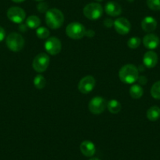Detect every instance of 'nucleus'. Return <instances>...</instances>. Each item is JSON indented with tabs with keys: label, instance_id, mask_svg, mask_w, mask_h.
Wrapping results in <instances>:
<instances>
[{
	"label": "nucleus",
	"instance_id": "f257e3e1",
	"mask_svg": "<svg viewBox=\"0 0 160 160\" xmlns=\"http://www.w3.org/2000/svg\"><path fill=\"white\" fill-rule=\"evenodd\" d=\"M120 80L126 84H133L138 81L139 76L138 68L133 64H126L122 66L118 72Z\"/></svg>",
	"mask_w": 160,
	"mask_h": 160
},
{
	"label": "nucleus",
	"instance_id": "f03ea898",
	"mask_svg": "<svg viewBox=\"0 0 160 160\" xmlns=\"http://www.w3.org/2000/svg\"><path fill=\"white\" fill-rule=\"evenodd\" d=\"M64 17L62 12L56 8L48 10L46 13V23L51 29H58L63 25Z\"/></svg>",
	"mask_w": 160,
	"mask_h": 160
},
{
	"label": "nucleus",
	"instance_id": "7ed1b4c3",
	"mask_svg": "<svg viewBox=\"0 0 160 160\" xmlns=\"http://www.w3.org/2000/svg\"><path fill=\"white\" fill-rule=\"evenodd\" d=\"M6 43H7V47L11 51L18 52L21 51L24 47V39L21 35L16 32H13L7 37Z\"/></svg>",
	"mask_w": 160,
	"mask_h": 160
},
{
	"label": "nucleus",
	"instance_id": "20e7f679",
	"mask_svg": "<svg viewBox=\"0 0 160 160\" xmlns=\"http://www.w3.org/2000/svg\"><path fill=\"white\" fill-rule=\"evenodd\" d=\"M103 7L98 2H91L84 7L83 14L87 19L95 21L101 18L103 15Z\"/></svg>",
	"mask_w": 160,
	"mask_h": 160
},
{
	"label": "nucleus",
	"instance_id": "39448f33",
	"mask_svg": "<svg viewBox=\"0 0 160 160\" xmlns=\"http://www.w3.org/2000/svg\"><path fill=\"white\" fill-rule=\"evenodd\" d=\"M85 27L81 23L72 22L66 28V35L72 39H80L86 35Z\"/></svg>",
	"mask_w": 160,
	"mask_h": 160
},
{
	"label": "nucleus",
	"instance_id": "423d86ee",
	"mask_svg": "<svg viewBox=\"0 0 160 160\" xmlns=\"http://www.w3.org/2000/svg\"><path fill=\"white\" fill-rule=\"evenodd\" d=\"M50 64V58L47 53H38L33 60L32 67L35 72L38 73H42L45 72Z\"/></svg>",
	"mask_w": 160,
	"mask_h": 160
},
{
	"label": "nucleus",
	"instance_id": "0eeeda50",
	"mask_svg": "<svg viewBox=\"0 0 160 160\" xmlns=\"http://www.w3.org/2000/svg\"><path fill=\"white\" fill-rule=\"evenodd\" d=\"M88 107L91 113L99 115L104 112V109L107 107V103L105 100L101 97H95L90 100Z\"/></svg>",
	"mask_w": 160,
	"mask_h": 160
},
{
	"label": "nucleus",
	"instance_id": "6e6552de",
	"mask_svg": "<svg viewBox=\"0 0 160 160\" xmlns=\"http://www.w3.org/2000/svg\"><path fill=\"white\" fill-rule=\"evenodd\" d=\"M7 18L15 24H21L25 19L26 13L21 7H13L7 10Z\"/></svg>",
	"mask_w": 160,
	"mask_h": 160
},
{
	"label": "nucleus",
	"instance_id": "1a4fd4ad",
	"mask_svg": "<svg viewBox=\"0 0 160 160\" xmlns=\"http://www.w3.org/2000/svg\"><path fill=\"white\" fill-rule=\"evenodd\" d=\"M95 85H96L95 78L91 75H87L78 82V89L80 93L87 94L94 89Z\"/></svg>",
	"mask_w": 160,
	"mask_h": 160
},
{
	"label": "nucleus",
	"instance_id": "9d476101",
	"mask_svg": "<svg viewBox=\"0 0 160 160\" xmlns=\"http://www.w3.org/2000/svg\"><path fill=\"white\" fill-rule=\"evenodd\" d=\"M61 42L56 37H50L45 42V50L50 55L58 54L61 51Z\"/></svg>",
	"mask_w": 160,
	"mask_h": 160
},
{
	"label": "nucleus",
	"instance_id": "9b49d317",
	"mask_svg": "<svg viewBox=\"0 0 160 160\" xmlns=\"http://www.w3.org/2000/svg\"><path fill=\"white\" fill-rule=\"evenodd\" d=\"M114 28L119 35H127L130 32L131 24L125 18H118L114 21Z\"/></svg>",
	"mask_w": 160,
	"mask_h": 160
},
{
	"label": "nucleus",
	"instance_id": "f8f14e48",
	"mask_svg": "<svg viewBox=\"0 0 160 160\" xmlns=\"http://www.w3.org/2000/svg\"><path fill=\"white\" fill-rule=\"evenodd\" d=\"M160 43V39L155 34H148L143 38V44L148 50L156 49Z\"/></svg>",
	"mask_w": 160,
	"mask_h": 160
},
{
	"label": "nucleus",
	"instance_id": "ddd939ff",
	"mask_svg": "<svg viewBox=\"0 0 160 160\" xmlns=\"http://www.w3.org/2000/svg\"><path fill=\"white\" fill-rule=\"evenodd\" d=\"M158 55L152 50L146 52L143 58V63L148 68H153L158 63Z\"/></svg>",
	"mask_w": 160,
	"mask_h": 160
},
{
	"label": "nucleus",
	"instance_id": "4468645a",
	"mask_svg": "<svg viewBox=\"0 0 160 160\" xmlns=\"http://www.w3.org/2000/svg\"><path fill=\"white\" fill-rule=\"evenodd\" d=\"M104 10H105V13L111 17H117L122 13L121 6L117 2H112V1L106 3Z\"/></svg>",
	"mask_w": 160,
	"mask_h": 160
},
{
	"label": "nucleus",
	"instance_id": "2eb2a0df",
	"mask_svg": "<svg viewBox=\"0 0 160 160\" xmlns=\"http://www.w3.org/2000/svg\"><path fill=\"white\" fill-rule=\"evenodd\" d=\"M81 152L83 155L87 157H91L96 152V148L94 144L90 141H84L81 143L79 146Z\"/></svg>",
	"mask_w": 160,
	"mask_h": 160
},
{
	"label": "nucleus",
	"instance_id": "dca6fc26",
	"mask_svg": "<svg viewBox=\"0 0 160 160\" xmlns=\"http://www.w3.org/2000/svg\"><path fill=\"white\" fill-rule=\"evenodd\" d=\"M141 28L145 32H152L157 28L156 20L152 17H145L141 21Z\"/></svg>",
	"mask_w": 160,
	"mask_h": 160
},
{
	"label": "nucleus",
	"instance_id": "f3484780",
	"mask_svg": "<svg viewBox=\"0 0 160 160\" xmlns=\"http://www.w3.org/2000/svg\"><path fill=\"white\" fill-rule=\"evenodd\" d=\"M147 118L150 121H156L160 118V108L158 106H152L148 110Z\"/></svg>",
	"mask_w": 160,
	"mask_h": 160
},
{
	"label": "nucleus",
	"instance_id": "a211bd4d",
	"mask_svg": "<svg viewBox=\"0 0 160 160\" xmlns=\"http://www.w3.org/2000/svg\"><path fill=\"white\" fill-rule=\"evenodd\" d=\"M144 94V90L139 84H134L130 88V95L133 99H139Z\"/></svg>",
	"mask_w": 160,
	"mask_h": 160
},
{
	"label": "nucleus",
	"instance_id": "6ab92c4d",
	"mask_svg": "<svg viewBox=\"0 0 160 160\" xmlns=\"http://www.w3.org/2000/svg\"><path fill=\"white\" fill-rule=\"evenodd\" d=\"M40 24H41V20L39 18L35 15H32V16L28 17L26 20V25L28 28L32 29H36L39 27Z\"/></svg>",
	"mask_w": 160,
	"mask_h": 160
},
{
	"label": "nucleus",
	"instance_id": "aec40b11",
	"mask_svg": "<svg viewBox=\"0 0 160 160\" xmlns=\"http://www.w3.org/2000/svg\"><path fill=\"white\" fill-rule=\"evenodd\" d=\"M107 108L111 113L117 114L121 111L122 105H121L120 102H118L116 100H111L108 102Z\"/></svg>",
	"mask_w": 160,
	"mask_h": 160
},
{
	"label": "nucleus",
	"instance_id": "412c9836",
	"mask_svg": "<svg viewBox=\"0 0 160 160\" xmlns=\"http://www.w3.org/2000/svg\"><path fill=\"white\" fill-rule=\"evenodd\" d=\"M46 84H47V80L42 75H37L34 78V85L38 90L43 89L46 87Z\"/></svg>",
	"mask_w": 160,
	"mask_h": 160
},
{
	"label": "nucleus",
	"instance_id": "4be33fe9",
	"mask_svg": "<svg viewBox=\"0 0 160 160\" xmlns=\"http://www.w3.org/2000/svg\"><path fill=\"white\" fill-rule=\"evenodd\" d=\"M151 95L156 100H160V80L155 82L151 88Z\"/></svg>",
	"mask_w": 160,
	"mask_h": 160
},
{
	"label": "nucleus",
	"instance_id": "5701e85b",
	"mask_svg": "<svg viewBox=\"0 0 160 160\" xmlns=\"http://www.w3.org/2000/svg\"><path fill=\"white\" fill-rule=\"evenodd\" d=\"M36 35L41 39L48 38L50 36V31L45 27H40L36 29Z\"/></svg>",
	"mask_w": 160,
	"mask_h": 160
},
{
	"label": "nucleus",
	"instance_id": "b1692460",
	"mask_svg": "<svg viewBox=\"0 0 160 160\" xmlns=\"http://www.w3.org/2000/svg\"><path fill=\"white\" fill-rule=\"evenodd\" d=\"M141 42V40L140 38H138V37H132L128 40L127 46H128L129 48L132 49V50H135V49L138 48L140 47Z\"/></svg>",
	"mask_w": 160,
	"mask_h": 160
},
{
	"label": "nucleus",
	"instance_id": "393cba45",
	"mask_svg": "<svg viewBox=\"0 0 160 160\" xmlns=\"http://www.w3.org/2000/svg\"><path fill=\"white\" fill-rule=\"evenodd\" d=\"M147 5L152 10H160V0H147Z\"/></svg>",
	"mask_w": 160,
	"mask_h": 160
},
{
	"label": "nucleus",
	"instance_id": "a878e982",
	"mask_svg": "<svg viewBox=\"0 0 160 160\" xmlns=\"http://www.w3.org/2000/svg\"><path fill=\"white\" fill-rule=\"evenodd\" d=\"M37 9H38V12H40V13H45V12L48 11L49 10L47 4L43 2H40V3L38 4V6H37Z\"/></svg>",
	"mask_w": 160,
	"mask_h": 160
},
{
	"label": "nucleus",
	"instance_id": "bb28decb",
	"mask_svg": "<svg viewBox=\"0 0 160 160\" xmlns=\"http://www.w3.org/2000/svg\"><path fill=\"white\" fill-rule=\"evenodd\" d=\"M104 26L107 28H111L114 25V21L111 18H106L104 21Z\"/></svg>",
	"mask_w": 160,
	"mask_h": 160
},
{
	"label": "nucleus",
	"instance_id": "cd10ccee",
	"mask_svg": "<svg viewBox=\"0 0 160 160\" xmlns=\"http://www.w3.org/2000/svg\"><path fill=\"white\" fill-rule=\"evenodd\" d=\"M138 82H139L141 85H145L147 83V78L144 75H141V76H138Z\"/></svg>",
	"mask_w": 160,
	"mask_h": 160
},
{
	"label": "nucleus",
	"instance_id": "c85d7f7f",
	"mask_svg": "<svg viewBox=\"0 0 160 160\" xmlns=\"http://www.w3.org/2000/svg\"><path fill=\"white\" fill-rule=\"evenodd\" d=\"M5 36H6L5 30H4L3 28L0 27V42H2V40L5 38Z\"/></svg>",
	"mask_w": 160,
	"mask_h": 160
},
{
	"label": "nucleus",
	"instance_id": "c756f323",
	"mask_svg": "<svg viewBox=\"0 0 160 160\" xmlns=\"http://www.w3.org/2000/svg\"><path fill=\"white\" fill-rule=\"evenodd\" d=\"M94 32L92 30H87V32H86V35L88 37H90V38H91V37H93L94 36Z\"/></svg>",
	"mask_w": 160,
	"mask_h": 160
},
{
	"label": "nucleus",
	"instance_id": "7c9ffc66",
	"mask_svg": "<svg viewBox=\"0 0 160 160\" xmlns=\"http://www.w3.org/2000/svg\"><path fill=\"white\" fill-rule=\"evenodd\" d=\"M13 2H16V3H21V2H24V1H25V0H12Z\"/></svg>",
	"mask_w": 160,
	"mask_h": 160
},
{
	"label": "nucleus",
	"instance_id": "2f4dec72",
	"mask_svg": "<svg viewBox=\"0 0 160 160\" xmlns=\"http://www.w3.org/2000/svg\"><path fill=\"white\" fill-rule=\"evenodd\" d=\"M89 160H100V159L98 158H90V159H89Z\"/></svg>",
	"mask_w": 160,
	"mask_h": 160
},
{
	"label": "nucleus",
	"instance_id": "473e14b6",
	"mask_svg": "<svg viewBox=\"0 0 160 160\" xmlns=\"http://www.w3.org/2000/svg\"><path fill=\"white\" fill-rule=\"evenodd\" d=\"M95 1H97V2H102L103 0H95Z\"/></svg>",
	"mask_w": 160,
	"mask_h": 160
},
{
	"label": "nucleus",
	"instance_id": "72a5a7b5",
	"mask_svg": "<svg viewBox=\"0 0 160 160\" xmlns=\"http://www.w3.org/2000/svg\"><path fill=\"white\" fill-rule=\"evenodd\" d=\"M35 1H37V2H41V1H43V0H35Z\"/></svg>",
	"mask_w": 160,
	"mask_h": 160
},
{
	"label": "nucleus",
	"instance_id": "f704fd0d",
	"mask_svg": "<svg viewBox=\"0 0 160 160\" xmlns=\"http://www.w3.org/2000/svg\"><path fill=\"white\" fill-rule=\"evenodd\" d=\"M128 1H130V2H133V0H128Z\"/></svg>",
	"mask_w": 160,
	"mask_h": 160
}]
</instances>
